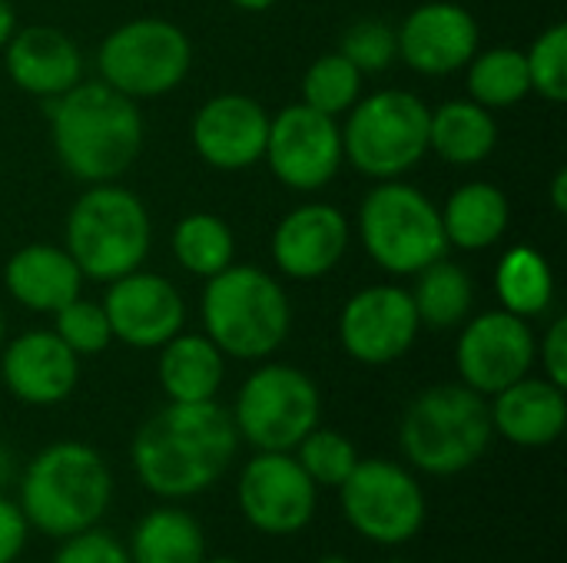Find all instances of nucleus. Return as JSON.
Returning a JSON list of instances; mask_svg holds the SVG:
<instances>
[{
    "instance_id": "1",
    "label": "nucleus",
    "mask_w": 567,
    "mask_h": 563,
    "mask_svg": "<svg viewBox=\"0 0 567 563\" xmlns=\"http://www.w3.org/2000/svg\"><path fill=\"white\" fill-rule=\"evenodd\" d=\"M239 435L219 402H169L150 415L130 445L136 481L159 501L206 494L236 461Z\"/></svg>"
},
{
    "instance_id": "2",
    "label": "nucleus",
    "mask_w": 567,
    "mask_h": 563,
    "mask_svg": "<svg viewBox=\"0 0 567 563\" xmlns=\"http://www.w3.org/2000/svg\"><path fill=\"white\" fill-rule=\"evenodd\" d=\"M47 116L60 166L86 186L116 183L143 153L146 123L136 100L103 80H80L63 96L47 100Z\"/></svg>"
},
{
    "instance_id": "3",
    "label": "nucleus",
    "mask_w": 567,
    "mask_h": 563,
    "mask_svg": "<svg viewBox=\"0 0 567 563\" xmlns=\"http://www.w3.org/2000/svg\"><path fill=\"white\" fill-rule=\"evenodd\" d=\"M113 501V471L106 458L83 441L47 445L20 475V511L30 531L70 538L96 528Z\"/></svg>"
},
{
    "instance_id": "4",
    "label": "nucleus",
    "mask_w": 567,
    "mask_h": 563,
    "mask_svg": "<svg viewBox=\"0 0 567 563\" xmlns=\"http://www.w3.org/2000/svg\"><path fill=\"white\" fill-rule=\"evenodd\" d=\"M488 398L468 385H435L415 395L399 421V448L412 471L455 478L472 471L492 448Z\"/></svg>"
},
{
    "instance_id": "5",
    "label": "nucleus",
    "mask_w": 567,
    "mask_h": 563,
    "mask_svg": "<svg viewBox=\"0 0 567 563\" xmlns=\"http://www.w3.org/2000/svg\"><path fill=\"white\" fill-rule=\"evenodd\" d=\"M206 338L239 362H262L292 329V305L279 279L259 265H226L206 279L199 302Z\"/></svg>"
},
{
    "instance_id": "6",
    "label": "nucleus",
    "mask_w": 567,
    "mask_h": 563,
    "mask_svg": "<svg viewBox=\"0 0 567 563\" xmlns=\"http://www.w3.org/2000/svg\"><path fill=\"white\" fill-rule=\"evenodd\" d=\"M153 246V226L143 199L116 183H93L66 212L63 249L80 265L83 279L113 282L143 269Z\"/></svg>"
},
{
    "instance_id": "7",
    "label": "nucleus",
    "mask_w": 567,
    "mask_h": 563,
    "mask_svg": "<svg viewBox=\"0 0 567 563\" xmlns=\"http://www.w3.org/2000/svg\"><path fill=\"white\" fill-rule=\"evenodd\" d=\"M359 239L389 275H415L449 252L439 206L402 179H382L359 206Z\"/></svg>"
},
{
    "instance_id": "8",
    "label": "nucleus",
    "mask_w": 567,
    "mask_h": 563,
    "mask_svg": "<svg viewBox=\"0 0 567 563\" xmlns=\"http://www.w3.org/2000/svg\"><path fill=\"white\" fill-rule=\"evenodd\" d=\"M432 106L409 90L359 96L342 126L346 159L369 179H399L429 156Z\"/></svg>"
},
{
    "instance_id": "9",
    "label": "nucleus",
    "mask_w": 567,
    "mask_h": 563,
    "mask_svg": "<svg viewBox=\"0 0 567 563\" xmlns=\"http://www.w3.org/2000/svg\"><path fill=\"white\" fill-rule=\"evenodd\" d=\"M100 80L130 100L173 93L193 66V43L183 27L163 17H136L113 27L96 50Z\"/></svg>"
},
{
    "instance_id": "10",
    "label": "nucleus",
    "mask_w": 567,
    "mask_h": 563,
    "mask_svg": "<svg viewBox=\"0 0 567 563\" xmlns=\"http://www.w3.org/2000/svg\"><path fill=\"white\" fill-rule=\"evenodd\" d=\"M346 524L369 544L402 548L419 538L429 518L425 491L409 465L389 458H359L339 484Z\"/></svg>"
},
{
    "instance_id": "11",
    "label": "nucleus",
    "mask_w": 567,
    "mask_h": 563,
    "mask_svg": "<svg viewBox=\"0 0 567 563\" xmlns=\"http://www.w3.org/2000/svg\"><path fill=\"white\" fill-rule=\"evenodd\" d=\"M322 415L319 385L296 365L256 368L229 411L239 441L256 451H292Z\"/></svg>"
},
{
    "instance_id": "12",
    "label": "nucleus",
    "mask_w": 567,
    "mask_h": 563,
    "mask_svg": "<svg viewBox=\"0 0 567 563\" xmlns=\"http://www.w3.org/2000/svg\"><path fill=\"white\" fill-rule=\"evenodd\" d=\"M243 521L266 538L302 534L319 508V488L292 451H256L236 481Z\"/></svg>"
},
{
    "instance_id": "13",
    "label": "nucleus",
    "mask_w": 567,
    "mask_h": 563,
    "mask_svg": "<svg viewBox=\"0 0 567 563\" xmlns=\"http://www.w3.org/2000/svg\"><path fill=\"white\" fill-rule=\"evenodd\" d=\"M272 176L296 192H316L339 176L346 159L342 153V126L336 116L319 113L306 103L282 106L269 116L266 153Z\"/></svg>"
},
{
    "instance_id": "14",
    "label": "nucleus",
    "mask_w": 567,
    "mask_h": 563,
    "mask_svg": "<svg viewBox=\"0 0 567 563\" xmlns=\"http://www.w3.org/2000/svg\"><path fill=\"white\" fill-rule=\"evenodd\" d=\"M538 362V338L528 319H518L505 309L482 312L465 319V329L455 345V368L462 385L492 398L518 378L532 375Z\"/></svg>"
},
{
    "instance_id": "15",
    "label": "nucleus",
    "mask_w": 567,
    "mask_h": 563,
    "mask_svg": "<svg viewBox=\"0 0 567 563\" xmlns=\"http://www.w3.org/2000/svg\"><path fill=\"white\" fill-rule=\"evenodd\" d=\"M422 322L402 285H365L339 312V342L359 365H392L412 352Z\"/></svg>"
},
{
    "instance_id": "16",
    "label": "nucleus",
    "mask_w": 567,
    "mask_h": 563,
    "mask_svg": "<svg viewBox=\"0 0 567 563\" xmlns=\"http://www.w3.org/2000/svg\"><path fill=\"white\" fill-rule=\"evenodd\" d=\"M103 312L116 342L130 348H163L183 332L186 302L179 289L156 272L133 269L110 282L103 295Z\"/></svg>"
},
{
    "instance_id": "17",
    "label": "nucleus",
    "mask_w": 567,
    "mask_h": 563,
    "mask_svg": "<svg viewBox=\"0 0 567 563\" xmlns=\"http://www.w3.org/2000/svg\"><path fill=\"white\" fill-rule=\"evenodd\" d=\"M395 37L399 60L422 76H449L465 70L482 40L475 17L452 0L419 3L402 27H395Z\"/></svg>"
},
{
    "instance_id": "18",
    "label": "nucleus",
    "mask_w": 567,
    "mask_h": 563,
    "mask_svg": "<svg viewBox=\"0 0 567 563\" xmlns=\"http://www.w3.org/2000/svg\"><path fill=\"white\" fill-rule=\"evenodd\" d=\"M269 113L246 93L209 96L193 116V146L199 159L223 173L249 169L262 159Z\"/></svg>"
},
{
    "instance_id": "19",
    "label": "nucleus",
    "mask_w": 567,
    "mask_h": 563,
    "mask_svg": "<svg viewBox=\"0 0 567 563\" xmlns=\"http://www.w3.org/2000/svg\"><path fill=\"white\" fill-rule=\"evenodd\" d=\"M349 219L329 202H302L286 212L272 232V262L296 282L329 275L349 249Z\"/></svg>"
},
{
    "instance_id": "20",
    "label": "nucleus",
    "mask_w": 567,
    "mask_h": 563,
    "mask_svg": "<svg viewBox=\"0 0 567 563\" xmlns=\"http://www.w3.org/2000/svg\"><path fill=\"white\" fill-rule=\"evenodd\" d=\"M3 388L33 408H53L66 402L80 382V358L50 329L23 332L0 348Z\"/></svg>"
},
{
    "instance_id": "21",
    "label": "nucleus",
    "mask_w": 567,
    "mask_h": 563,
    "mask_svg": "<svg viewBox=\"0 0 567 563\" xmlns=\"http://www.w3.org/2000/svg\"><path fill=\"white\" fill-rule=\"evenodd\" d=\"M3 66L17 90L40 100L63 96L83 80V53L76 40L47 23L13 30L3 46Z\"/></svg>"
},
{
    "instance_id": "22",
    "label": "nucleus",
    "mask_w": 567,
    "mask_h": 563,
    "mask_svg": "<svg viewBox=\"0 0 567 563\" xmlns=\"http://www.w3.org/2000/svg\"><path fill=\"white\" fill-rule=\"evenodd\" d=\"M495 438H505L515 448H551L567 425L565 388L548 382L545 375H525L515 385L502 388L488 402Z\"/></svg>"
},
{
    "instance_id": "23",
    "label": "nucleus",
    "mask_w": 567,
    "mask_h": 563,
    "mask_svg": "<svg viewBox=\"0 0 567 563\" xmlns=\"http://www.w3.org/2000/svg\"><path fill=\"white\" fill-rule=\"evenodd\" d=\"M3 285L13 302L30 312L53 315L73 302L83 289V272L63 246L30 242L17 249L3 265Z\"/></svg>"
},
{
    "instance_id": "24",
    "label": "nucleus",
    "mask_w": 567,
    "mask_h": 563,
    "mask_svg": "<svg viewBox=\"0 0 567 563\" xmlns=\"http://www.w3.org/2000/svg\"><path fill=\"white\" fill-rule=\"evenodd\" d=\"M159 388L169 402H216L226 382V355L206 335H173L156 362Z\"/></svg>"
},
{
    "instance_id": "25",
    "label": "nucleus",
    "mask_w": 567,
    "mask_h": 563,
    "mask_svg": "<svg viewBox=\"0 0 567 563\" xmlns=\"http://www.w3.org/2000/svg\"><path fill=\"white\" fill-rule=\"evenodd\" d=\"M439 212H442L445 242L462 252L492 249L508 232V222H512L508 196L495 183L458 186Z\"/></svg>"
},
{
    "instance_id": "26",
    "label": "nucleus",
    "mask_w": 567,
    "mask_h": 563,
    "mask_svg": "<svg viewBox=\"0 0 567 563\" xmlns=\"http://www.w3.org/2000/svg\"><path fill=\"white\" fill-rule=\"evenodd\" d=\"M498 146L492 110L475 100H449L429 116V153L449 166H478Z\"/></svg>"
},
{
    "instance_id": "27",
    "label": "nucleus",
    "mask_w": 567,
    "mask_h": 563,
    "mask_svg": "<svg viewBox=\"0 0 567 563\" xmlns=\"http://www.w3.org/2000/svg\"><path fill=\"white\" fill-rule=\"evenodd\" d=\"M126 551L133 563H203L206 531L186 508L163 501L136 521Z\"/></svg>"
},
{
    "instance_id": "28",
    "label": "nucleus",
    "mask_w": 567,
    "mask_h": 563,
    "mask_svg": "<svg viewBox=\"0 0 567 563\" xmlns=\"http://www.w3.org/2000/svg\"><path fill=\"white\" fill-rule=\"evenodd\" d=\"M495 295H498L502 309L518 319L532 322V319L545 315L555 302L551 262L532 246L508 249L495 269Z\"/></svg>"
},
{
    "instance_id": "29",
    "label": "nucleus",
    "mask_w": 567,
    "mask_h": 563,
    "mask_svg": "<svg viewBox=\"0 0 567 563\" xmlns=\"http://www.w3.org/2000/svg\"><path fill=\"white\" fill-rule=\"evenodd\" d=\"M422 329H458L475 305V285L468 272L445 256L415 272V289L409 292Z\"/></svg>"
},
{
    "instance_id": "30",
    "label": "nucleus",
    "mask_w": 567,
    "mask_h": 563,
    "mask_svg": "<svg viewBox=\"0 0 567 563\" xmlns=\"http://www.w3.org/2000/svg\"><path fill=\"white\" fill-rule=\"evenodd\" d=\"M465 70H468V93L485 110H508L532 93L525 50L515 46L478 50Z\"/></svg>"
},
{
    "instance_id": "31",
    "label": "nucleus",
    "mask_w": 567,
    "mask_h": 563,
    "mask_svg": "<svg viewBox=\"0 0 567 563\" xmlns=\"http://www.w3.org/2000/svg\"><path fill=\"white\" fill-rule=\"evenodd\" d=\"M173 256L179 269L199 279H213L226 265H233L236 239L233 229L213 212H189L173 229Z\"/></svg>"
},
{
    "instance_id": "32",
    "label": "nucleus",
    "mask_w": 567,
    "mask_h": 563,
    "mask_svg": "<svg viewBox=\"0 0 567 563\" xmlns=\"http://www.w3.org/2000/svg\"><path fill=\"white\" fill-rule=\"evenodd\" d=\"M359 96H362V73L339 50L322 53L302 76V103L319 113L342 116L355 106Z\"/></svg>"
},
{
    "instance_id": "33",
    "label": "nucleus",
    "mask_w": 567,
    "mask_h": 563,
    "mask_svg": "<svg viewBox=\"0 0 567 563\" xmlns=\"http://www.w3.org/2000/svg\"><path fill=\"white\" fill-rule=\"evenodd\" d=\"M292 455L316 488H336V491L359 465L355 441L336 428H319V425L292 448Z\"/></svg>"
},
{
    "instance_id": "34",
    "label": "nucleus",
    "mask_w": 567,
    "mask_h": 563,
    "mask_svg": "<svg viewBox=\"0 0 567 563\" xmlns=\"http://www.w3.org/2000/svg\"><path fill=\"white\" fill-rule=\"evenodd\" d=\"M53 332L76 358L103 355L113 345V332H110L103 302H90L83 295H76L73 302H66L63 309L53 312Z\"/></svg>"
},
{
    "instance_id": "35",
    "label": "nucleus",
    "mask_w": 567,
    "mask_h": 563,
    "mask_svg": "<svg viewBox=\"0 0 567 563\" xmlns=\"http://www.w3.org/2000/svg\"><path fill=\"white\" fill-rule=\"evenodd\" d=\"M532 93H538L548 103L567 100V27L551 23L535 37V43L525 50Z\"/></svg>"
},
{
    "instance_id": "36",
    "label": "nucleus",
    "mask_w": 567,
    "mask_h": 563,
    "mask_svg": "<svg viewBox=\"0 0 567 563\" xmlns=\"http://www.w3.org/2000/svg\"><path fill=\"white\" fill-rule=\"evenodd\" d=\"M339 53L359 66V73H382L389 70L395 60H399V37H395V27L385 23V20H359L346 30L342 43H339Z\"/></svg>"
},
{
    "instance_id": "37",
    "label": "nucleus",
    "mask_w": 567,
    "mask_h": 563,
    "mask_svg": "<svg viewBox=\"0 0 567 563\" xmlns=\"http://www.w3.org/2000/svg\"><path fill=\"white\" fill-rule=\"evenodd\" d=\"M53 563H133L123 541H116L110 531L86 528L80 534H70L60 541V551L53 554Z\"/></svg>"
},
{
    "instance_id": "38",
    "label": "nucleus",
    "mask_w": 567,
    "mask_h": 563,
    "mask_svg": "<svg viewBox=\"0 0 567 563\" xmlns=\"http://www.w3.org/2000/svg\"><path fill=\"white\" fill-rule=\"evenodd\" d=\"M30 538V524L17 501L0 494V563H17Z\"/></svg>"
},
{
    "instance_id": "39",
    "label": "nucleus",
    "mask_w": 567,
    "mask_h": 563,
    "mask_svg": "<svg viewBox=\"0 0 567 563\" xmlns=\"http://www.w3.org/2000/svg\"><path fill=\"white\" fill-rule=\"evenodd\" d=\"M538 358H542V372L548 382H555L558 388H567V319H555L538 345Z\"/></svg>"
},
{
    "instance_id": "40",
    "label": "nucleus",
    "mask_w": 567,
    "mask_h": 563,
    "mask_svg": "<svg viewBox=\"0 0 567 563\" xmlns=\"http://www.w3.org/2000/svg\"><path fill=\"white\" fill-rule=\"evenodd\" d=\"M551 206H555V212L558 216H565L567 212V169H558L555 173V179H551Z\"/></svg>"
},
{
    "instance_id": "41",
    "label": "nucleus",
    "mask_w": 567,
    "mask_h": 563,
    "mask_svg": "<svg viewBox=\"0 0 567 563\" xmlns=\"http://www.w3.org/2000/svg\"><path fill=\"white\" fill-rule=\"evenodd\" d=\"M17 30V13H13V3L10 0H0V50L7 46V40L13 37Z\"/></svg>"
},
{
    "instance_id": "42",
    "label": "nucleus",
    "mask_w": 567,
    "mask_h": 563,
    "mask_svg": "<svg viewBox=\"0 0 567 563\" xmlns=\"http://www.w3.org/2000/svg\"><path fill=\"white\" fill-rule=\"evenodd\" d=\"M10 478H13V451L7 445H0V494L10 484Z\"/></svg>"
},
{
    "instance_id": "43",
    "label": "nucleus",
    "mask_w": 567,
    "mask_h": 563,
    "mask_svg": "<svg viewBox=\"0 0 567 563\" xmlns=\"http://www.w3.org/2000/svg\"><path fill=\"white\" fill-rule=\"evenodd\" d=\"M229 3L239 7V10H246V13H262V10L276 7L279 0H229Z\"/></svg>"
},
{
    "instance_id": "44",
    "label": "nucleus",
    "mask_w": 567,
    "mask_h": 563,
    "mask_svg": "<svg viewBox=\"0 0 567 563\" xmlns=\"http://www.w3.org/2000/svg\"><path fill=\"white\" fill-rule=\"evenodd\" d=\"M316 563H352L349 557H342V554H326V557H319Z\"/></svg>"
},
{
    "instance_id": "45",
    "label": "nucleus",
    "mask_w": 567,
    "mask_h": 563,
    "mask_svg": "<svg viewBox=\"0 0 567 563\" xmlns=\"http://www.w3.org/2000/svg\"><path fill=\"white\" fill-rule=\"evenodd\" d=\"M203 563H243V561H236V557H206Z\"/></svg>"
},
{
    "instance_id": "46",
    "label": "nucleus",
    "mask_w": 567,
    "mask_h": 563,
    "mask_svg": "<svg viewBox=\"0 0 567 563\" xmlns=\"http://www.w3.org/2000/svg\"><path fill=\"white\" fill-rule=\"evenodd\" d=\"M3 335H7V325H3V312H0V348H3Z\"/></svg>"
},
{
    "instance_id": "47",
    "label": "nucleus",
    "mask_w": 567,
    "mask_h": 563,
    "mask_svg": "<svg viewBox=\"0 0 567 563\" xmlns=\"http://www.w3.org/2000/svg\"><path fill=\"white\" fill-rule=\"evenodd\" d=\"M379 563H412V561H379Z\"/></svg>"
}]
</instances>
